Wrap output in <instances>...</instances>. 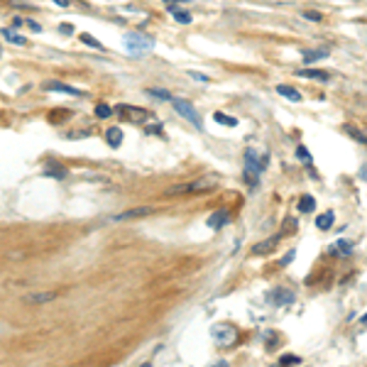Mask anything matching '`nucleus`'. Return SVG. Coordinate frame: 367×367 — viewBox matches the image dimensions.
<instances>
[{
  "mask_svg": "<svg viewBox=\"0 0 367 367\" xmlns=\"http://www.w3.org/2000/svg\"><path fill=\"white\" fill-rule=\"evenodd\" d=\"M211 338L216 340L221 348H230L238 343V328L233 323H213L211 326Z\"/></svg>",
  "mask_w": 367,
  "mask_h": 367,
  "instance_id": "obj_3",
  "label": "nucleus"
},
{
  "mask_svg": "<svg viewBox=\"0 0 367 367\" xmlns=\"http://www.w3.org/2000/svg\"><path fill=\"white\" fill-rule=\"evenodd\" d=\"M216 367H228V365H226V363H218V365H216Z\"/></svg>",
  "mask_w": 367,
  "mask_h": 367,
  "instance_id": "obj_37",
  "label": "nucleus"
},
{
  "mask_svg": "<svg viewBox=\"0 0 367 367\" xmlns=\"http://www.w3.org/2000/svg\"><path fill=\"white\" fill-rule=\"evenodd\" d=\"M264 167H267V157H259L254 149L245 152V179L250 181V186H257L259 171H264Z\"/></svg>",
  "mask_w": 367,
  "mask_h": 367,
  "instance_id": "obj_2",
  "label": "nucleus"
},
{
  "mask_svg": "<svg viewBox=\"0 0 367 367\" xmlns=\"http://www.w3.org/2000/svg\"><path fill=\"white\" fill-rule=\"evenodd\" d=\"M206 223H208V228H211V230H221V228L228 223V211H223V208H221V211L211 213Z\"/></svg>",
  "mask_w": 367,
  "mask_h": 367,
  "instance_id": "obj_9",
  "label": "nucleus"
},
{
  "mask_svg": "<svg viewBox=\"0 0 367 367\" xmlns=\"http://www.w3.org/2000/svg\"><path fill=\"white\" fill-rule=\"evenodd\" d=\"M191 79H196V81H201V84H206V81H208V76H203V74H196V71H191Z\"/></svg>",
  "mask_w": 367,
  "mask_h": 367,
  "instance_id": "obj_32",
  "label": "nucleus"
},
{
  "mask_svg": "<svg viewBox=\"0 0 367 367\" xmlns=\"http://www.w3.org/2000/svg\"><path fill=\"white\" fill-rule=\"evenodd\" d=\"M81 42H84V44H88L91 49H98V52H103V49H106V47H103V44H101L96 37H91L88 32H86V34H81Z\"/></svg>",
  "mask_w": 367,
  "mask_h": 367,
  "instance_id": "obj_24",
  "label": "nucleus"
},
{
  "mask_svg": "<svg viewBox=\"0 0 367 367\" xmlns=\"http://www.w3.org/2000/svg\"><path fill=\"white\" fill-rule=\"evenodd\" d=\"M54 2H57V5H61V7H69V5H71V0H54Z\"/></svg>",
  "mask_w": 367,
  "mask_h": 367,
  "instance_id": "obj_35",
  "label": "nucleus"
},
{
  "mask_svg": "<svg viewBox=\"0 0 367 367\" xmlns=\"http://www.w3.org/2000/svg\"><path fill=\"white\" fill-rule=\"evenodd\" d=\"M294 254H296V252H294V250H291V252H289V254H286V257H284V259H282V264H289V262H291V259H294Z\"/></svg>",
  "mask_w": 367,
  "mask_h": 367,
  "instance_id": "obj_34",
  "label": "nucleus"
},
{
  "mask_svg": "<svg viewBox=\"0 0 367 367\" xmlns=\"http://www.w3.org/2000/svg\"><path fill=\"white\" fill-rule=\"evenodd\" d=\"M211 186H213L211 181H206V179H198V181H194V184H191V194H194V191H206V189H211Z\"/></svg>",
  "mask_w": 367,
  "mask_h": 367,
  "instance_id": "obj_27",
  "label": "nucleus"
},
{
  "mask_svg": "<svg viewBox=\"0 0 367 367\" xmlns=\"http://www.w3.org/2000/svg\"><path fill=\"white\" fill-rule=\"evenodd\" d=\"M44 174H47V176H52V179H64V176H66V169H64V167H59L57 162H49V164L44 167Z\"/></svg>",
  "mask_w": 367,
  "mask_h": 367,
  "instance_id": "obj_18",
  "label": "nucleus"
},
{
  "mask_svg": "<svg viewBox=\"0 0 367 367\" xmlns=\"http://www.w3.org/2000/svg\"><path fill=\"white\" fill-rule=\"evenodd\" d=\"M267 299H269L274 306H286V304L294 301V291H291V289H284V286H277V289H272V291L267 294Z\"/></svg>",
  "mask_w": 367,
  "mask_h": 367,
  "instance_id": "obj_6",
  "label": "nucleus"
},
{
  "mask_svg": "<svg viewBox=\"0 0 367 367\" xmlns=\"http://www.w3.org/2000/svg\"><path fill=\"white\" fill-rule=\"evenodd\" d=\"M343 130L353 137V140H358V142H363V144H367V132H363V130H358L355 125H350V122H345L343 125Z\"/></svg>",
  "mask_w": 367,
  "mask_h": 367,
  "instance_id": "obj_16",
  "label": "nucleus"
},
{
  "mask_svg": "<svg viewBox=\"0 0 367 367\" xmlns=\"http://www.w3.org/2000/svg\"><path fill=\"white\" fill-rule=\"evenodd\" d=\"M294 74H296V76H301V79H316V81H328V71H323V69H296Z\"/></svg>",
  "mask_w": 367,
  "mask_h": 367,
  "instance_id": "obj_8",
  "label": "nucleus"
},
{
  "mask_svg": "<svg viewBox=\"0 0 367 367\" xmlns=\"http://www.w3.org/2000/svg\"><path fill=\"white\" fill-rule=\"evenodd\" d=\"M147 213H152V208H132V211H127V213H120L118 216V221H125V218H137V216H147Z\"/></svg>",
  "mask_w": 367,
  "mask_h": 367,
  "instance_id": "obj_21",
  "label": "nucleus"
},
{
  "mask_svg": "<svg viewBox=\"0 0 367 367\" xmlns=\"http://www.w3.org/2000/svg\"><path fill=\"white\" fill-rule=\"evenodd\" d=\"M296 363H299L296 355H284L282 358V365H296Z\"/></svg>",
  "mask_w": 367,
  "mask_h": 367,
  "instance_id": "obj_29",
  "label": "nucleus"
},
{
  "mask_svg": "<svg viewBox=\"0 0 367 367\" xmlns=\"http://www.w3.org/2000/svg\"><path fill=\"white\" fill-rule=\"evenodd\" d=\"M272 367H284V365H282V363H279V365H272Z\"/></svg>",
  "mask_w": 367,
  "mask_h": 367,
  "instance_id": "obj_39",
  "label": "nucleus"
},
{
  "mask_svg": "<svg viewBox=\"0 0 367 367\" xmlns=\"http://www.w3.org/2000/svg\"><path fill=\"white\" fill-rule=\"evenodd\" d=\"M360 321H363V323H367V313H365V316H363V318H360Z\"/></svg>",
  "mask_w": 367,
  "mask_h": 367,
  "instance_id": "obj_36",
  "label": "nucleus"
},
{
  "mask_svg": "<svg viewBox=\"0 0 367 367\" xmlns=\"http://www.w3.org/2000/svg\"><path fill=\"white\" fill-rule=\"evenodd\" d=\"M118 113L122 115V118H127L130 122H135V125H147L149 120H152V113L149 111H142V108H135V106H125V103H120L118 106Z\"/></svg>",
  "mask_w": 367,
  "mask_h": 367,
  "instance_id": "obj_5",
  "label": "nucleus"
},
{
  "mask_svg": "<svg viewBox=\"0 0 367 367\" xmlns=\"http://www.w3.org/2000/svg\"><path fill=\"white\" fill-rule=\"evenodd\" d=\"M147 93L154 96V98H162V101H174V96H171L169 91H164V88H149Z\"/></svg>",
  "mask_w": 367,
  "mask_h": 367,
  "instance_id": "obj_25",
  "label": "nucleus"
},
{
  "mask_svg": "<svg viewBox=\"0 0 367 367\" xmlns=\"http://www.w3.org/2000/svg\"><path fill=\"white\" fill-rule=\"evenodd\" d=\"M122 44H125V52H127V54L142 57V54H149V52H152L154 39H152V37H144L140 32H130V34H125Z\"/></svg>",
  "mask_w": 367,
  "mask_h": 367,
  "instance_id": "obj_1",
  "label": "nucleus"
},
{
  "mask_svg": "<svg viewBox=\"0 0 367 367\" xmlns=\"http://www.w3.org/2000/svg\"><path fill=\"white\" fill-rule=\"evenodd\" d=\"M59 32H61V34H71V32H74V25H69V22H64V25L59 27Z\"/></svg>",
  "mask_w": 367,
  "mask_h": 367,
  "instance_id": "obj_30",
  "label": "nucleus"
},
{
  "mask_svg": "<svg viewBox=\"0 0 367 367\" xmlns=\"http://www.w3.org/2000/svg\"><path fill=\"white\" fill-rule=\"evenodd\" d=\"M296 157H299V159H304V162H309V164H311V154H309V149H306V147H299V149H296Z\"/></svg>",
  "mask_w": 367,
  "mask_h": 367,
  "instance_id": "obj_28",
  "label": "nucleus"
},
{
  "mask_svg": "<svg viewBox=\"0 0 367 367\" xmlns=\"http://www.w3.org/2000/svg\"><path fill=\"white\" fill-rule=\"evenodd\" d=\"M277 245V238H269V240H264V243H259V245H254L252 252L254 254H262V252H269L272 247Z\"/></svg>",
  "mask_w": 367,
  "mask_h": 367,
  "instance_id": "obj_22",
  "label": "nucleus"
},
{
  "mask_svg": "<svg viewBox=\"0 0 367 367\" xmlns=\"http://www.w3.org/2000/svg\"><path fill=\"white\" fill-rule=\"evenodd\" d=\"M171 103H174V111L181 115V118H186V120H189L196 130L203 127V120H201V115L194 111V106H191V103H186V101H181V98H174Z\"/></svg>",
  "mask_w": 367,
  "mask_h": 367,
  "instance_id": "obj_4",
  "label": "nucleus"
},
{
  "mask_svg": "<svg viewBox=\"0 0 367 367\" xmlns=\"http://www.w3.org/2000/svg\"><path fill=\"white\" fill-rule=\"evenodd\" d=\"M328 57V49L326 47H318V49H304V64H313L318 59Z\"/></svg>",
  "mask_w": 367,
  "mask_h": 367,
  "instance_id": "obj_12",
  "label": "nucleus"
},
{
  "mask_svg": "<svg viewBox=\"0 0 367 367\" xmlns=\"http://www.w3.org/2000/svg\"><path fill=\"white\" fill-rule=\"evenodd\" d=\"M277 93L284 96V98H289V101H294V103H299L301 101V93L296 91V88H291V86H277Z\"/></svg>",
  "mask_w": 367,
  "mask_h": 367,
  "instance_id": "obj_15",
  "label": "nucleus"
},
{
  "mask_svg": "<svg viewBox=\"0 0 367 367\" xmlns=\"http://www.w3.org/2000/svg\"><path fill=\"white\" fill-rule=\"evenodd\" d=\"M142 367H152V363H144V365H142Z\"/></svg>",
  "mask_w": 367,
  "mask_h": 367,
  "instance_id": "obj_38",
  "label": "nucleus"
},
{
  "mask_svg": "<svg viewBox=\"0 0 367 367\" xmlns=\"http://www.w3.org/2000/svg\"><path fill=\"white\" fill-rule=\"evenodd\" d=\"M2 37H5V39H7V42H12V44H17V47H25V44H27V39H25V37H22V34H17V32H15V29H2Z\"/></svg>",
  "mask_w": 367,
  "mask_h": 367,
  "instance_id": "obj_17",
  "label": "nucleus"
},
{
  "mask_svg": "<svg viewBox=\"0 0 367 367\" xmlns=\"http://www.w3.org/2000/svg\"><path fill=\"white\" fill-rule=\"evenodd\" d=\"M353 240H345V238H340V240H333L331 245H328V250L326 252L331 254V257H348V254L353 252Z\"/></svg>",
  "mask_w": 367,
  "mask_h": 367,
  "instance_id": "obj_7",
  "label": "nucleus"
},
{
  "mask_svg": "<svg viewBox=\"0 0 367 367\" xmlns=\"http://www.w3.org/2000/svg\"><path fill=\"white\" fill-rule=\"evenodd\" d=\"M111 115H113L111 106H106V103H98L96 106V118H111Z\"/></svg>",
  "mask_w": 367,
  "mask_h": 367,
  "instance_id": "obj_26",
  "label": "nucleus"
},
{
  "mask_svg": "<svg viewBox=\"0 0 367 367\" xmlns=\"http://www.w3.org/2000/svg\"><path fill=\"white\" fill-rule=\"evenodd\" d=\"M167 12H169L171 17L179 22V25H189L191 22V12H186V10H179L176 5H171V7H167Z\"/></svg>",
  "mask_w": 367,
  "mask_h": 367,
  "instance_id": "obj_11",
  "label": "nucleus"
},
{
  "mask_svg": "<svg viewBox=\"0 0 367 367\" xmlns=\"http://www.w3.org/2000/svg\"><path fill=\"white\" fill-rule=\"evenodd\" d=\"M313 208H316V201H313V196L306 194V196L299 198V211H301V213H311Z\"/></svg>",
  "mask_w": 367,
  "mask_h": 367,
  "instance_id": "obj_20",
  "label": "nucleus"
},
{
  "mask_svg": "<svg viewBox=\"0 0 367 367\" xmlns=\"http://www.w3.org/2000/svg\"><path fill=\"white\" fill-rule=\"evenodd\" d=\"M27 27L32 29V32H42V27H39V25H37L34 20H27Z\"/></svg>",
  "mask_w": 367,
  "mask_h": 367,
  "instance_id": "obj_33",
  "label": "nucleus"
},
{
  "mask_svg": "<svg viewBox=\"0 0 367 367\" xmlns=\"http://www.w3.org/2000/svg\"><path fill=\"white\" fill-rule=\"evenodd\" d=\"M213 120L216 122H221V125H226V127H235L238 125V118H233V115H226V113H213Z\"/></svg>",
  "mask_w": 367,
  "mask_h": 367,
  "instance_id": "obj_19",
  "label": "nucleus"
},
{
  "mask_svg": "<svg viewBox=\"0 0 367 367\" xmlns=\"http://www.w3.org/2000/svg\"><path fill=\"white\" fill-rule=\"evenodd\" d=\"M106 142H108L113 149H118V147L122 144V130H120V127H111V130L106 132Z\"/></svg>",
  "mask_w": 367,
  "mask_h": 367,
  "instance_id": "obj_14",
  "label": "nucleus"
},
{
  "mask_svg": "<svg viewBox=\"0 0 367 367\" xmlns=\"http://www.w3.org/2000/svg\"><path fill=\"white\" fill-rule=\"evenodd\" d=\"M44 88H47V91H59V93H69V96H81V91H79V88L66 86V84H59V81H47Z\"/></svg>",
  "mask_w": 367,
  "mask_h": 367,
  "instance_id": "obj_10",
  "label": "nucleus"
},
{
  "mask_svg": "<svg viewBox=\"0 0 367 367\" xmlns=\"http://www.w3.org/2000/svg\"><path fill=\"white\" fill-rule=\"evenodd\" d=\"M304 17H306V20H313V22H318V20H321V15H318V12H304Z\"/></svg>",
  "mask_w": 367,
  "mask_h": 367,
  "instance_id": "obj_31",
  "label": "nucleus"
},
{
  "mask_svg": "<svg viewBox=\"0 0 367 367\" xmlns=\"http://www.w3.org/2000/svg\"><path fill=\"white\" fill-rule=\"evenodd\" d=\"M333 221H336V213H333V211H326L323 216L316 218V228H318V230H331V228H333Z\"/></svg>",
  "mask_w": 367,
  "mask_h": 367,
  "instance_id": "obj_13",
  "label": "nucleus"
},
{
  "mask_svg": "<svg viewBox=\"0 0 367 367\" xmlns=\"http://www.w3.org/2000/svg\"><path fill=\"white\" fill-rule=\"evenodd\" d=\"M54 294L52 291H42V294H29L27 301H34V304H44V301H52Z\"/></svg>",
  "mask_w": 367,
  "mask_h": 367,
  "instance_id": "obj_23",
  "label": "nucleus"
}]
</instances>
